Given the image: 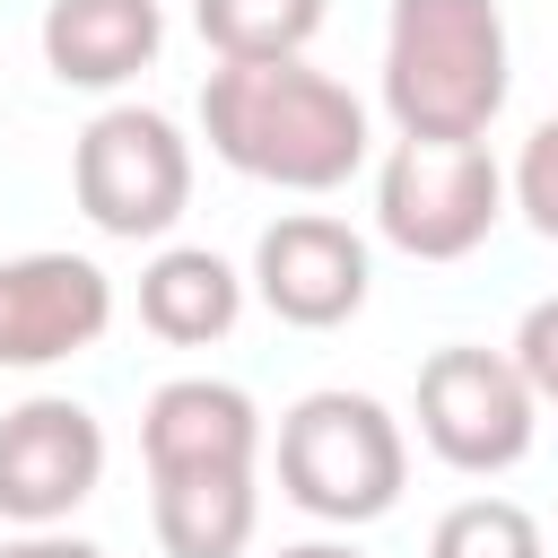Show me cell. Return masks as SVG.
<instances>
[{"mask_svg": "<svg viewBox=\"0 0 558 558\" xmlns=\"http://www.w3.org/2000/svg\"><path fill=\"white\" fill-rule=\"evenodd\" d=\"M201 140L270 192H340L366 166V105L305 61H218L201 78Z\"/></svg>", "mask_w": 558, "mask_h": 558, "instance_id": "6da1fadb", "label": "cell"}, {"mask_svg": "<svg viewBox=\"0 0 558 558\" xmlns=\"http://www.w3.org/2000/svg\"><path fill=\"white\" fill-rule=\"evenodd\" d=\"M506 9L497 0H392L384 17V113L401 140H488L506 113Z\"/></svg>", "mask_w": 558, "mask_h": 558, "instance_id": "7a4b0ae2", "label": "cell"}, {"mask_svg": "<svg viewBox=\"0 0 558 558\" xmlns=\"http://www.w3.org/2000/svg\"><path fill=\"white\" fill-rule=\"evenodd\" d=\"M401 480H410V445H401V418L375 392L323 384L279 418V488L314 523L357 532V523L401 506Z\"/></svg>", "mask_w": 558, "mask_h": 558, "instance_id": "3957f363", "label": "cell"}, {"mask_svg": "<svg viewBox=\"0 0 558 558\" xmlns=\"http://www.w3.org/2000/svg\"><path fill=\"white\" fill-rule=\"evenodd\" d=\"M506 218V166L488 140H401L375 174V227L410 262H462Z\"/></svg>", "mask_w": 558, "mask_h": 558, "instance_id": "277c9868", "label": "cell"}, {"mask_svg": "<svg viewBox=\"0 0 558 558\" xmlns=\"http://www.w3.org/2000/svg\"><path fill=\"white\" fill-rule=\"evenodd\" d=\"M70 192L96 235L148 244L192 209V140L148 105H105L70 148Z\"/></svg>", "mask_w": 558, "mask_h": 558, "instance_id": "5b68a950", "label": "cell"}, {"mask_svg": "<svg viewBox=\"0 0 558 558\" xmlns=\"http://www.w3.org/2000/svg\"><path fill=\"white\" fill-rule=\"evenodd\" d=\"M532 410L541 401H532V384L514 375L506 349L453 340V349H436L418 366V436H427V453L445 471H471V480L514 471L532 453V427H541Z\"/></svg>", "mask_w": 558, "mask_h": 558, "instance_id": "8992f818", "label": "cell"}, {"mask_svg": "<svg viewBox=\"0 0 558 558\" xmlns=\"http://www.w3.org/2000/svg\"><path fill=\"white\" fill-rule=\"evenodd\" d=\"M105 480V427L70 392H35L0 418V523L52 532L70 523Z\"/></svg>", "mask_w": 558, "mask_h": 558, "instance_id": "52a82bcc", "label": "cell"}, {"mask_svg": "<svg viewBox=\"0 0 558 558\" xmlns=\"http://www.w3.org/2000/svg\"><path fill=\"white\" fill-rule=\"evenodd\" d=\"M375 288V262H366V235L349 218H323V209H288L262 227L253 244V296L288 323V331H340Z\"/></svg>", "mask_w": 558, "mask_h": 558, "instance_id": "ba28073f", "label": "cell"}, {"mask_svg": "<svg viewBox=\"0 0 558 558\" xmlns=\"http://www.w3.org/2000/svg\"><path fill=\"white\" fill-rule=\"evenodd\" d=\"M113 323V279L87 253H9L0 262V366L35 375L96 349Z\"/></svg>", "mask_w": 558, "mask_h": 558, "instance_id": "9c48e42d", "label": "cell"}, {"mask_svg": "<svg viewBox=\"0 0 558 558\" xmlns=\"http://www.w3.org/2000/svg\"><path fill=\"white\" fill-rule=\"evenodd\" d=\"M140 462L148 480H174V471H253L262 462V410L244 384H218V375H174L148 392L140 410Z\"/></svg>", "mask_w": 558, "mask_h": 558, "instance_id": "30bf717a", "label": "cell"}, {"mask_svg": "<svg viewBox=\"0 0 558 558\" xmlns=\"http://www.w3.org/2000/svg\"><path fill=\"white\" fill-rule=\"evenodd\" d=\"M44 70L61 87H122L157 61L166 9L157 0H44Z\"/></svg>", "mask_w": 558, "mask_h": 558, "instance_id": "8fae6325", "label": "cell"}, {"mask_svg": "<svg viewBox=\"0 0 558 558\" xmlns=\"http://www.w3.org/2000/svg\"><path fill=\"white\" fill-rule=\"evenodd\" d=\"M148 523L166 558H244L262 523V488L253 471H174L148 480Z\"/></svg>", "mask_w": 558, "mask_h": 558, "instance_id": "7c38bea8", "label": "cell"}, {"mask_svg": "<svg viewBox=\"0 0 558 558\" xmlns=\"http://www.w3.org/2000/svg\"><path fill=\"white\" fill-rule=\"evenodd\" d=\"M244 314V279L235 262H218L209 244H166L148 270H140V323L174 349H209L227 340Z\"/></svg>", "mask_w": 558, "mask_h": 558, "instance_id": "4fadbf2b", "label": "cell"}, {"mask_svg": "<svg viewBox=\"0 0 558 558\" xmlns=\"http://www.w3.org/2000/svg\"><path fill=\"white\" fill-rule=\"evenodd\" d=\"M192 26L218 61H305L323 0H192Z\"/></svg>", "mask_w": 558, "mask_h": 558, "instance_id": "5bb4252c", "label": "cell"}, {"mask_svg": "<svg viewBox=\"0 0 558 558\" xmlns=\"http://www.w3.org/2000/svg\"><path fill=\"white\" fill-rule=\"evenodd\" d=\"M427 558H549V541L514 497H462L427 532Z\"/></svg>", "mask_w": 558, "mask_h": 558, "instance_id": "9a60e30c", "label": "cell"}, {"mask_svg": "<svg viewBox=\"0 0 558 558\" xmlns=\"http://www.w3.org/2000/svg\"><path fill=\"white\" fill-rule=\"evenodd\" d=\"M506 201L523 209V227H532L541 244H558V113L532 122V140H523V157H514V174H506Z\"/></svg>", "mask_w": 558, "mask_h": 558, "instance_id": "2e32d148", "label": "cell"}, {"mask_svg": "<svg viewBox=\"0 0 558 558\" xmlns=\"http://www.w3.org/2000/svg\"><path fill=\"white\" fill-rule=\"evenodd\" d=\"M514 375L532 384V401H558V296H541L523 323H514Z\"/></svg>", "mask_w": 558, "mask_h": 558, "instance_id": "e0dca14e", "label": "cell"}, {"mask_svg": "<svg viewBox=\"0 0 558 558\" xmlns=\"http://www.w3.org/2000/svg\"><path fill=\"white\" fill-rule=\"evenodd\" d=\"M0 558H105V549L52 523V532H17V541H0Z\"/></svg>", "mask_w": 558, "mask_h": 558, "instance_id": "ac0fdd59", "label": "cell"}, {"mask_svg": "<svg viewBox=\"0 0 558 558\" xmlns=\"http://www.w3.org/2000/svg\"><path fill=\"white\" fill-rule=\"evenodd\" d=\"M279 558H366V549H349V541H296V549H279Z\"/></svg>", "mask_w": 558, "mask_h": 558, "instance_id": "d6986e66", "label": "cell"}]
</instances>
